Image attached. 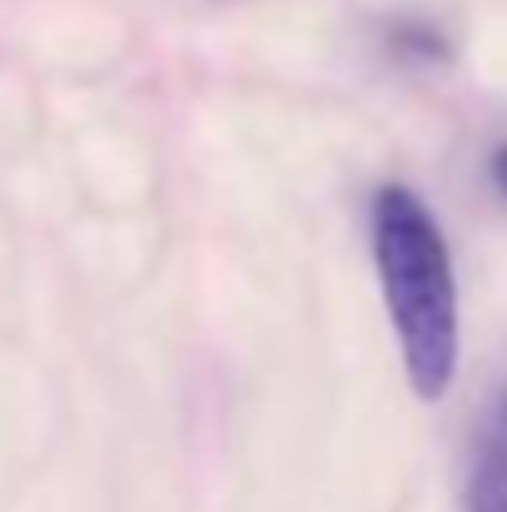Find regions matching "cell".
<instances>
[{"mask_svg":"<svg viewBox=\"0 0 507 512\" xmlns=\"http://www.w3.org/2000/svg\"><path fill=\"white\" fill-rule=\"evenodd\" d=\"M493 184L503 189V199H507V145L498 150V155H493Z\"/></svg>","mask_w":507,"mask_h":512,"instance_id":"277c9868","label":"cell"},{"mask_svg":"<svg viewBox=\"0 0 507 512\" xmlns=\"http://www.w3.org/2000/svg\"><path fill=\"white\" fill-rule=\"evenodd\" d=\"M398 50L413 55V60H443V40L428 30V25H398Z\"/></svg>","mask_w":507,"mask_h":512,"instance_id":"3957f363","label":"cell"},{"mask_svg":"<svg viewBox=\"0 0 507 512\" xmlns=\"http://www.w3.org/2000/svg\"><path fill=\"white\" fill-rule=\"evenodd\" d=\"M468 512H507V383L493 393L478 448H473V473H468Z\"/></svg>","mask_w":507,"mask_h":512,"instance_id":"7a4b0ae2","label":"cell"},{"mask_svg":"<svg viewBox=\"0 0 507 512\" xmlns=\"http://www.w3.org/2000/svg\"><path fill=\"white\" fill-rule=\"evenodd\" d=\"M373 264L413 393L443 398L458 368V284L438 219L403 184L373 194Z\"/></svg>","mask_w":507,"mask_h":512,"instance_id":"6da1fadb","label":"cell"}]
</instances>
